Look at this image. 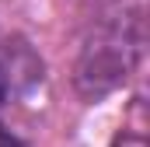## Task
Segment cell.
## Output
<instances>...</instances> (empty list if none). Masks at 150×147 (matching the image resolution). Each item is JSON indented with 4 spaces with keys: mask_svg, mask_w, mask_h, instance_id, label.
<instances>
[{
    "mask_svg": "<svg viewBox=\"0 0 150 147\" xmlns=\"http://www.w3.org/2000/svg\"><path fill=\"white\" fill-rule=\"evenodd\" d=\"M0 147H18V140H11V137H4V133H0Z\"/></svg>",
    "mask_w": 150,
    "mask_h": 147,
    "instance_id": "3957f363",
    "label": "cell"
},
{
    "mask_svg": "<svg viewBox=\"0 0 150 147\" xmlns=\"http://www.w3.org/2000/svg\"><path fill=\"white\" fill-rule=\"evenodd\" d=\"M7 88H11V77H7V67L0 63V102L7 98Z\"/></svg>",
    "mask_w": 150,
    "mask_h": 147,
    "instance_id": "7a4b0ae2",
    "label": "cell"
},
{
    "mask_svg": "<svg viewBox=\"0 0 150 147\" xmlns=\"http://www.w3.org/2000/svg\"><path fill=\"white\" fill-rule=\"evenodd\" d=\"M140 21L136 18H122L105 25L101 32H94V39L84 46L80 63H77V88L87 98H98L105 91H112L115 84H122L129 70L136 67L140 56Z\"/></svg>",
    "mask_w": 150,
    "mask_h": 147,
    "instance_id": "6da1fadb",
    "label": "cell"
}]
</instances>
